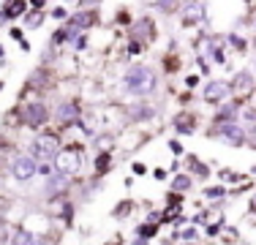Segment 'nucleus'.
<instances>
[{"instance_id": "1", "label": "nucleus", "mask_w": 256, "mask_h": 245, "mask_svg": "<svg viewBox=\"0 0 256 245\" xmlns=\"http://www.w3.org/2000/svg\"><path fill=\"white\" fill-rule=\"evenodd\" d=\"M126 88L131 90V93H150V90L156 88V76L153 71L148 68V66H134V68H128L126 74Z\"/></svg>"}, {"instance_id": "2", "label": "nucleus", "mask_w": 256, "mask_h": 245, "mask_svg": "<svg viewBox=\"0 0 256 245\" xmlns=\"http://www.w3.org/2000/svg\"><path fill=\"white\" fill-rule=\"evenodd\" d=\"M58 152H60V142L52 134H44V136H38L33 142V156H36V161H41V164L58 158Z\"/></svg>"}, {"instance_id": "3", "label": "nucleus", "mask_w": 256, "mask_h": 245, "mask_svg": "<svg viewBox=\"0 0 256 245\" xmlns=\"http://www.w3.org/2000/svg\"><path fill=\"white\" fill-rule=\"evenodd\" d=\"M11 172H14L16 180H30V177H33L36 172H38V166H36L33 158L20 156V158H14V164H11Z\"/></svg>"}, {"instance_id": "4", "label": "nucleus", "mask_w": 256, "mask_h": 245, "mask_svg": "<svg viewBox=\"0 0 256 245\" xmlns=\"http://www.w3.org/2000/svg\"><path fill=\"white\" fill-rule=\"evenodd\" d=\"M79 152L76 150H63L58 152V172H63V174H74V172L79 169Z\"/></svg>"}, {"instance_id": "5", "label": "nucleus", "mask_w": 256, "mask_h": 245, "mask_svg": "<svg viewBox=\"0 0 256 245\" xmlns=\"http://www.w3.org/2000/svg\"><path fill=\"white\" fill-rule=\"evenodd\" d=\"M229 93H232L229 84H226V82H221V79H216V82H210V84L204 88V101H210V104H221Z\"/></svg>"}, {"instance_id": "6", "label": "nucleus", "mask_w": 256, "mask_h": 245, "mask_svg": "<svg viewBox=\"0 0 256 245\" xmlns=\"http://www.w3.org/2000/svg\"><path fill=\"white\" fill-rule=\"evenodd\" d=\"M216 134H218V136H226L232 144H240L242 139H246V134H242V128L237 126L234 120H224L221 126L216 128Z\"/></svg>"}, {"instance_id": "7", "label": "nucleus", "mask_w": 256, "mask_h": 245, "mask_svg": "<svg viewBox=\"0 0 256 245\" xmlns=\"http://www.w3.org/2000/svg\"><path fill=\"white\" fill-rule=\"evenodd\" d=\"M254 88H256V82H254V76L248 71H240L237 79H234V84H232V90H234L237 96H251Z\"/></svg>"}, {"instance_id": "8", "label": "nucleus", "mask_w": 256, "mask_h": 245, "mask_svg": "<svg viewBox=\"0 0 256 245\" xmlns=\"http://www.w3.org/2000/svg\"><path fill=\"white\" fill-rule=\"evenodd\" d=\"M25 122L28 126H41V122H46V106L44 104H30V106L25 109Z\"/></svg>"}, {"instance_id": "9", "label": "nucleus", "mask_w": 256, "mask_h": 245, "mask_svg": "<svg viewBox=\"0 0 256 245\" xmlns=\"http://www.w3.org/2000/svg\"><path fill=\"white\" fill-rule=\"evenodd\" d=\"M76 114H79V106H76V104H60V106H58V120L63 122V126H66V122H71Z\"/></svg>"}, {"instance_id": "10", "label": "nucleus", "mask_w": 256, "mask_h": 245, "mask_svg": "<svg viewBox=\"0 0 256 245\" xmlns=\"http://www.w3.org/2000/svg\"><path fill=\"white\" fill-rule=\"evenodd\" d=\"M196 49H199V52H202L204 54V58H216L218 60V63H221V52H218V49H216V41H212V38H202V41H199V44H196Z\"/></svg>"}, {"instance_id": "11", "label": "nucleus", "mask_w": 256, "mask_h": 245, "mask_svg": "<svg viewBox=\"0 0 256 245\" xmlns=\"http://www.w3.org/2000/svg\"><path fill=\"white\" fill-rule=\"evenodd\" d=\"M134 36H136V38H150V41H153V22L142 20L136 28H134Z\"/></svg>"}, {"instance_id": "12", "label": "nucleus", "mask_w": 256, "mask_h": 245, "mask_svg": "<svg viewBox=\"0 0 256 245\" xmlns=\"http://www.w3.org/2000/svg\"><path fill=\"white\" fill-rule=\"evenodd\" d=\"M66 186H68V174H63V172H60V177L50 180V194H60Z\"/></svg>"}, {"instance_id": "13", "label": "nucleus", "mask_w": 256, "mask_h": 245, "mask_svg": "<svg viewBox=\"0 0 256 245\" xmlns=\"http://www.w3.org/2000/svg\"><path fill=\"white\" fill-rule=\"evenodd\" d=\"M191 122H194V118H188V114H180V118L174 120V126H178V131H180V134H191V131H194Z\"/></svg>"}, {"instance_id": "14", "label": "nucleus", "mask_w": 256, "mask_h": 245, "mask_svg": "<svg viewBox=\"0 0 256 245\" xmlns=\"http://www.w3.org/2000/svg\"><path fill=\"white\" fill-rule=\"evenodd\" d=\"M202 20V6H188V11H186V22L191 24V22H199Z\"/></svg>"}, {"instance_id": "15", "label": "nucleus", "mask_w": 256, "mask_h": 245, "mask_svg": "<svg viewBox=\"0 0 256 245\" xmlns=\"http://www.w3.org/2000/svg\"><path fill=\"white\" fill-rule=\"evenodd\" d=\"M71 24H74L76 30H79V28H90V24H93V14H79Z\"/></svg>"}, {"instance_id": "16", "label": "nucleus", "mask_w": 256, "mask_h": 245, "mask_svg": "<svg viewBox=\"0 0 256 245\" xmlns=\"http://www.w3.org/2000/svg\"><path fill=\"white\" fill-rule=\"evenodd\" d=\"M191 186V180H188L186 174H180V177H174V182H172V188H178V191H186V188Z\"/></svg>"}, {"instance_id": "17", "label": "nucleus", "mask_w": 256, "mask_h": 245, "mask_svg": "<svg viewBox=\"0 0 256 245\" xmlns=\"http://www.w3.org/2000/svg\"><path fill=\"white\" fill-rule=\"evenodd\" d=\"M139 240H148V237H153L156 234V226H148V224H144V226H139Z\"/></svg>"}, {"instance_id": "18", "label": "nucleus", "mask_w": 256, "mask_h": 245, "mask_svg": "<svg viewBox=\"0 0 256 245\" xmlns=\"http://www.w3.org/2000/svg\"><path fill=\"white\" fill-rule=\"evenodd\" d=\"M22 11H25V3H16V6H8L3 14H6V16H20Z\"/></svg>"}, {"instance_id": "19", "label": "nucleus", "mask_w": 256, "mask_h": 245, "mask_svg": "<svg viewBox=\"0 0 256 245\" xmlns=\"http://www.w3.org/2000/svg\"><path fill=\"white\" fill-rule=\"evenodd\" d=\"M11 240H14V242H36V237L28 234V232H20V234H14Z\"/></svg>"}, {"instance_id": "20", "label": "nucleus", "mask_w": 256, "mask_h": 245, "mask_svg": "<svg viewBox=\"0 0 256 245\" xmlns=\"http://www.w3.org/2000/svg\"><path fill=\"white\" fill-rule=\"evenodd\" d=\"M8 232H14V229H11V226H6V224H0V242H8L11 237H14V234H8Z\"/></svg>"}, {"instance_id": "21", "label": "nucleus", "mask_w": 256, "mask_h": 245, "mask_svg": "<svg viewBox=\"0 0 256 245\" xmlns=\"http://www.w3.org/2000/svg\"><path fill=\"white\" fill-rule=\"evenodd\" d=\"M41 20H44V16H38V11H33V14L28 16V24H30V28H38Z\"/></svg>"}, {"instance_id": "22", "label": "nucleus", "mask_w": 256, "mask_h": 245, "mask_svg": "<svg viewBox=\"0 0 256 245\" xmlns=\"http://www.w3.org/2000/svg\"><path fill=\"white\" fill-rule=\"evenodd\" d=\"M180 240H196V232H194V229H186V232L180 234Z\"/></svg>"}, {"instance_id": "23", "label": "nucleus", "mask_w": 256, "mask_h": 245, "mask_svg": "<svg viewBox=\"0 0 256 245\" xmlns=\"http://www.w3.org/2000/svg\"><path fill=\"white\" fill-rule=\"evenodd\" d=\"M104 169H109V156H101L98 158V172H104Z\"/></svg>"}, {"instance_id": "24", "label": "nucleus", "mask_w": 256, "mask_h": 245, "mask_svg": "<svg viewBox=\"0 0 256 245\" xmlns=\"http://www.w3.org/2000/svg\"><path fill=\"white\" fill-rule=\"evenodd\" d=\"M52 16H54V20H63V16H66V11H63V8H54V14H52Z\"/></svg>"}, {"instance_id": "25", "label": "nucleus", "mask_w": 256, "mask_h": 245, "mask_svg": "<svg viewBox=\"0 0 256 245\" xmlns=\"http://www.w3.org/2000/svg\"><path fill=\"white\" fill-rule=\"evenodd\" d=\"M224 191H221V188H210V191H207V196H221Z\"/></svg>"}, {"instance_id": "26", "label": "nucleus", "mask_w": 256, "mask_h": 245, "mask_svg": "<svg viewBox=\"0 0 256 245\" xmlns=\"http://www.w3.org/2000/svg\"><path fill=\"white\" fill-rule=\"evenodd\" d=\"M6 207H8V204H6V202H3V199H0V218H3V216H6Z\"/></svg>"}, {"instance_id": "27", "label": "nucleus", "mask_w": 256, "mask_h": 245, "mask_svg": "<svg viewBox=\"0 0 256 245\" xmlns=\"http://www.w3.org/2000/svg\"><path fill=\"white\" fill-rule=\"evenodd\" d=\"M251 136H254V142H256V126H254V131H251Z\"/></svg>"}, {"instance_id": "28", "label": "nucleus", "mask_w": 256, "mask_h": 245, "mask_svg": "<svg viewBox=\"0 0 256 245\" xmlns=\"http://www.w3.org/2000/svg\"><path fill=\"white\" fill-rule=\"evenodd\" d=\"M82 3H98V0H82Z\"/></svg>"}, {"instance_id": "29", "label": "nucleus", "mask_w": 256, "mask_h": 245, "mask_svg": "<svg viewBox=\"0 0 256 245\" xmlns=\"http://www.w3.org/2000/svg\"><path fill=\"white\" fill-rule=\"evenodd\" d=\"M0 58H3V46H0Z\"/></svg>"}, {"instance_id": "30", "label": "nucleus", "mask_w": 256, "mask_h": 245, "mask_svg": "<svg viewBox=\"0 0 256 245\" xmlns=\"http://www.w3.org/2000/svg\"><path fill=\"white\" fill-rule=\"evenodd\" d=\"M0 88H3V84H0Z\"/></svg>"}]
</instances>
